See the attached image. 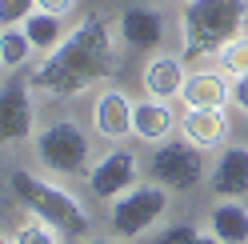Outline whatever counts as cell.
I'll return each instance as SVG.
<instances>
[{"instance_id":"obj_1","label":"cell","mask_w":248,"mask_h":244,"mask_svg":"<svg viewBox=\"0 0 248 244\" xmlns=\"http://www.w3.org/2000/svg\"><path fill=\"white\" fill-rule=\"evenodd\" d=\"M116 28L100 12L88 16L60 40V48L48 52V60L28 76V88L40 92L44 100H72L96 80H104L116 68Z\"/></svg>"},{"instance_id":"obj_2","label":"cell","mask_w":248,"mask_h":244,"mask_svg":"<svg viewBox=\"0 0 248 244\" xmlns=\"http://www.w3.org/2000/svg\"><path fill=\"white\" fill-rule=\"evenodd\" d=\"M8 192L12 200L28 208V216L44 220L48 228H56L64 240H84L92 232V220H88V208L76 200L68 188H60L56 180H44L28 168H16L8 176Z\"/></svg>"},{"instance_id":"obj_3","label":"cell","mask_w":248,"mask_h":244,"mask_svg":"<svg viewBox=\"0 0 248 244\" xmlns=\"http://www.w3.org/2000/svg\"><path fill=\"white\" fill-rule=\"evenodd\" d=\"M248 0H184L180 8V40L184 60L216 56L228 40L244 36Z\"/></svg>"},{"instance_id":"obj_4","label":"cell","mask_w":248,"mask_h":244,"mask_svg":"<svg viewBox=\"0 0 248 244\" xmlns=\"http://www.w3.org/2000/svg\"><path fill=\"white\" fill-rule=\"evenodd\" d=\"M148 172L168 192H196L208 180L204 148H196L188 140H164V144H156V152H152Z\"/></svg>"},{"instance_id":"obj_5","label":"cell","mask_w":248,"mask_h":244,"mask_svg":"<svg viewBox=\"0 0 248 244\" xmlns=\"http://www.w3.org/2000/svg\"><path fill=\"white\" fill-rule=\"evenodd\" d=\"M36 156L44 160V168H52L60 176H80L88 172L92 144L76 120H52L36 132Z\"/></svg>"},{"instance_id":"obj_6","label":"cell","mask_w":248,"mask_h":244,"mask_svg":"<svg viewBox=\"0 0 248 244\" xmlns=\"http://www.w3.org/2000/svg\"><path fill=\"white\" fill-rule=\"evenodd\" d=\"M164 212H168V188H160L156 180L136 184L112 200V232H116V240H136L152 224H160Z\"/></svg>"},{"instance_id":"obj_7","label":"cell","mask_w":248,"mask_h":244,"mask_svg":"<svg viewBox=\"0 0 248 244\" xmlns=\"http://www.w3.org/2000/svg\"><path fill=\"white\" fill-rule=\"evenodd\" d=\"M136 184H140V164H136V156L128 148L104 152V156L88 168V188L96 192L100 200H116V196H124Z\"/></svg>"},{"instance_id":"obj_8","label":"cell","mask_w":248,"mask_h":244,"mask_svg":"<svg viewBox=\"0 0 248 244\" xmlns=\"http://www.w3.org/2000/svg\"><path fill=\"white\" fill-rule=\"evenodd\" d=\"M32 88L28 80H12L0 88V144H16L32 136Z\"/></svg>"},{"instance_id":"obj_9","label":"cell","mask_w":248,"mask_h":244,"mask_svg":"<svg viewBox=\"0 0 248 244\" xmlns=\"http://www.w3.org/2000/svg\"><path fill=\"white\" fill-rule=\"evenodd\" d=\"M132 108L136 104L120 92V88H104V92H96V100H92V128H96L104 140H128L132 136Z\"/></svg>"},{"instance_id":"obj_10","label":"cell","mask_w":248,"mask_h":244,"mask_svg":"<svg viewBox=\"0 0 248 244\" xmlns=\"http://www.w3.org/2000/svg\"><path fill=\"white\" fill-rule=\"evenodd\" d=\"M116 36L128 44V48H136V52H152V48L164 44V16L152 4H132V8L120 12Z\"/></svg>"},{"instance_id":"obj_11","label":"cell","mask_w":248,"mask_h":244,"mask_svg":"<svg viewBox=\"0 0 248 244\" xmlns=\"http://www.w3.org/2000/svg\"><path fill=\"white\" fill-rule=\"evenodd\" d=\"M208 188L216 192V200H244L248 192V148L244 144H228L216 156L208 172Z\"/></svg>"},{"instance_id":"obj_12","label":"cell","mask_w":248,"mask_h":244,"mask_svg":"<svg viewBox=\"0 0 248 244\" xmlns=\"http://www.w3.org/2000/svg\"><path fill=\"white\" fill-rule=\"evenodd\" d=\"M184 108H228L232 104V76L228 72H188L180 96Z\"/></svg>"},{"instance_id":"obj_13","label":"cell","mask_w":248,"mask_h":244,"mask_svg":"<svg viewBox=\"0 0 248 244\" xmlns=\"http://www.w3.org/2000/svg\"><path fill=\"white\" fill-rule=\"evenodd\" d=\"M180 132L188 144L212 152L228 140V112L224 108H188L180 116Z\"/></svg>"},{"instance_id":"obj_14","label":"cell","mask_w":248,"mask_h":244,"mask_svg":"<svg viewBox=\"0 0 248 244\" xmlns=\"http://www.w3.org/2000/svg\"><path fill=\"white\" fill-rule=\"evenodd\" d=\"M172 128H180V120L172 116V108H168V100H140L132 108V136L144 144H164L172 140Z\"/></svg>"},{"instance_id":"obj_15","label":"cell","mask_w":248,"mask_h":244,"mask_svg":"<svg viewBox=\"0 0 248 244\" xmlns=\"http://www.w3.org/2000/svg\"><path fill=\"white\" fill-rule=\"evenodd\" d=\"M184 64H188V60H184V56H172V52L152 56L148 64H144V92H148L152 100H172V96H180L184 80H188Z\"/></svg>"},{"instance_id":"obj_16","label":"cell","mask_w":248,"mask_h":244,"mask_svg":"<svg viewBox=\"0 0 248 244\" xmlns=\"http://www.w3.org/2000/svg\"><path fill=\"white\" fill-rule=\"evenodd\" d=\"M208 232L220 244H248V208H244V200H216L208 208Z\"/></svg>"},{"instance_id":"obj_17","label":"cell","mask_w":248,"mask_h":244,"mask_svg":"<svg viewBox=\"0 0 248 244\" xmlns=\"http://www.w3.org/2000/svg\"><path fill=\"white\" fill-rule=\"evenodd\" d=\"M20 28H24V36H28V44H32L36 52H56V48H60V40H64L60 16H52V12H44V8H36Z\"/></svg>"},{"instance_id":"obj_18","label":"cell","mask_w":248,"mask_h":244,"mask_svg":"<svg viewBox=\"0 0 248 244\" xmlns=\"http://www.w3.org/2000/svg\"><path fill=\"white\" fill-rule=\"evenodd\" d=\"M32 52L36 48L28 44L24 28H4V32H0V60H4V68H20Z\"/></svg>"},{"instance_id":"obj_19","label":"cell","mask_w":248,"mask_h":244,"mask_svg":"<svg viewBox=\"0 0 248 244\" xmlns=\"http://www.w3.org/2000/svg\"><path fill=\"white\" fill-rule=\"evenodd\" d=\"M216 64H220V72H228L232 80L248 76V36H236V40H228L224 48L216 52Z\"/></svg>"},{"instance_id":"obj_20","label":"cell","mask_w":248,"mask_h":244,"mask_svg":"<svg viewBox=\"0 0 248 244\" xmlns=\"http://www.w3.org/2000/svg\"><path fill=\"white\" fill-rule=\"evenodd\" d=\"M12 244H64V236H60L56 228H48L44 220L32 216V220H28L20 232H16V240H12Z\"/></svg>"},{"instance_id":"obj_21","label":"cell","mask_w":248,"mask_h":244,"mask_svg":"<svg viewBox=\"0 0 248 244\" xmlns=\"http://www.w3.org/2000/svg\"><path fill=\"white\" fill-rule=\"evenodd\" d=\"M36 12V0H0V28H20Z\"/></svg>"},{"instance_id":"obj_22","label":"cell","mask_w":248,"mask_h":244,"mask_svg":"<svg viewBox=\"0 0 248 244\" xmlns=\"http://www.w3.org/2000/svg\"><path fill=\"white\" fill-rule=\"evenodd\" d=\"M200 232H196V224H168L164 232L152 240V244H196Z\"/></svg>"},{"instance_id":"obj_23","label":"cell","mask_w":248,"mask_h":244,"mask_svg":"<svg viewBox=\"0 0 248 244\" xmlns=\"http://www.w3.org/2000/svg\"><path fill=\"white\" fill-rule=\"evenodd\" d=\"M36 8L52 12V16H68V12H76V0H36Z\"/></svg>"},{"instance_id":"obj_24","label":"cell","mask_w":248,"mask_h":244,"mask_svg":"<svg viewBox=\"0 0 248 244\" xmlns=\"http://www.w3.org/2000/svg\"><path fill=\"white\" fill-rule=\"evenodd\" d=\"M232 104L248 116V76H240V80H232Z\"/></svg>"},{"instance_id":"obj_25","label":"cell","mask_w":248,"mask_h":244,"mask_svg":"<svg viewBox=\"0 0 248 244\" xmlns=\"http://www.w3.org/2000/svg\"><path fill=\"white\" fill-rule=\"evenodd\" d=\"M196 244H220V240H216V236H212V232H208V236H200V240H196Z\"/></svg>"},{"instance_id":"obj_26","label":"cell","mask_w":248,"mask_h":244,"mask_svg":"<svg viewBox=\"0 0 248 244\" xmlns=\"http://www.w3.org/2000/svg\"><path fill=\"white\" fill-rule=\"evenodd\" d=\"M88 244H124V240H88Z\"/></svg>"},{"instance_id":"obj_27","label":"cell","mask_w":248,"mask_h":244,"mask_svg":"<svg viewBox=\"0 0 248 244\" xmlns=\"http://www.w3.org/2000/svg\"><path fill=\"white\" fill-rule=\"evenodd\" d=\"M0 244H8V240H4V232H0Z\"/></svg>"},{"instance_id":"obj_28","label":"cell","mask_w":248,"mask_h":244,"mask_svg":"<svg viewBox=\"0 0 248 244\" xmlns=\"http://www.w3.org/2000/svg\"><path fill=\"white\" fill-rule=\"evenodd\" d=\"M0 68H4V60H0Z\"/></svg>"}]
</instances>
